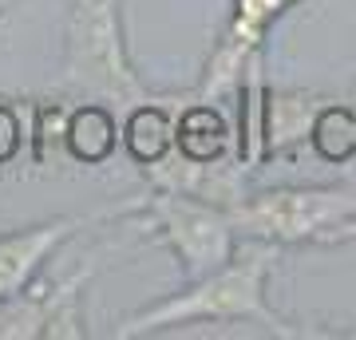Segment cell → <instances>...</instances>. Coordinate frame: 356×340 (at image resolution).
Masks as SVG:
<instances>
[{"label": "cell", "instance_id": "cell-16", "mask_svg": "<svg viewBox=\"0 0 356 340\" xmlns=\"http://www.w3.org/2000/svg\"><path fill=\"white\" fill-rule=\"evenodd\" d=\"M13 4H16V0H0V16L8 13V8H13Z\"/></svg>", "mask_w": 356, "mask_h": 340}, {"label": "cell", "instance_id": "cell-8", "mask_svg": "<svg viewBox=\"0 0 356 340\" xmlns=\"http://www.w3.org/2000/svg\"><path fill=\"white\" fill-rule=\"evenodd\" d=\"M175 151L194 163H222L229 154H238V135L226 123V115L218 103L194 99L178 111V131H175Z\"/></svg>", "mask_w": 356, "mask_h": 340}, {"label": "cell", "instance_id": "cell-10", "mask_svg": "<svg viewBox=\"0 0 356 340\" xmlns=\"http://www.w3.org/2000/svg\"><path fill=\"white\" fill-rule=\"evenodd\" d=\"M175 131H178V111L151 95V99L135 103L123 119V151L131 154L135 166H154L159 159L175 151Z\"/></svg>", "mask_w": 356, "mask_h": 340}, {"label": "cell", "instance_id": "cell-1", "mask_svg": "<svg viewBox=\"0 0 356 340\" xmlns=\"http://www.w3.org/2000/svg\"><path fill=\"white\" fill-rule=\"evenodd\" d=\"M277 261V245L269 241L242 238L226 265H218L210 273L194 281H182V289L166 293L159 301L143 305L139 313L123 316L115 325L119 340H139L154 332H170L182 325H238V321H257L273 337H305L301 328H289L273 309H269L266 285Z\"/></svg>", "mask_w": 356, "mask_h": 340}, {"label": "cell", "instance_id": "cell-6", "mask_svg": "<svg viewBox=\"0 0 356 340\" xmlns=\"http://www.w3.org/2000/svg\"><path fill=\"white\" fill-rule=\"evenodd\" d=\"M103 218H111V210H103V214H67V218H51V222H36V226L0 234V301L24 293L44 273V265L60 253L64 241H72L79 229H88L91 222H103Z\"/></svg>", "mask_w": 356, "mask_h": 340}, {"label": "cell", "instance_id": "cell-7", "mask_svg": "<svg viewBox=\"0 0 356 340\" xmlns=\"http://www.w3.org/2000/svg\"><path fill=\"white\" fill-rule=\"evenodd\" d=\"M60 139L67 154L83 166H103L119 147H123V123L115 119L111 103L83 99L72 111L60 115Z\"/></svg>", "mask_w": 356, "mask_h": 340}, {"label": "cell", "instance_id": "cell-12", "mask_svg": "<svg viewBox=\"0 0 356 340\" xmlns=\"http://www.w3.org/2000/svg\"><path fill=\"white\" fill-rule=\"evenodd\" d=\"M95 269H99V265H88V269H76V273H67V277L51 281V309H48V328H44V337H51V340L91 337L88 316H83V289H88V281H91Z\"/></svg>", "mask_w": 356, "mask_h": 340}, {"label": "cell", "instance_id": "cell-9", "mask_svg": "<svg viewBox=\"0 0 356 340\" xmlns=\"http://www.w3.org/2000/svg\"><path fill=\"white\" fill-rule=\"evenodd\" d=\"M325 95L317 91H273L266 95V159L273 154H289L293 147L309 143V131L317 123Z\"/></svg>", "mask_w": 356, "mask_h": 340}, {"label": "cell", "instance_id": "cell-14", "mask_svg": "<svg viewBox=\"0 0 356 340\" xmlns=\"http://www.w3.org/2000/svg\"><path fill=\"white\" fill-rule=\"evenodd\" d=\"M20 143H24V127H20V115L13 107L0 103V163H13L20 154Z\"/></svg>", "mask_w": 356, "mask_h": 340}, {"label": "cell", "instance_id": "cell-17", "mask_svg": "<svg viewBox=\"0 0 356 340\" xmlns=\"http://www.w3.org/2000/svg\"><path fill=\"white\" fill-rule=\"evenodd\" d=\"M293 4H297V0H285V8H293Z\"/></svg>", "mask_w": 356, "mask_h": 340}, {"label": "cell", "instance_id": "cell-3", "mask_svg": "<svg viewBox=\"0 0 356 340\" xmlns=\"http://www.w3.org/2000/svg\"><path fill=\"white\" fill-rule=\"evenodd\" d=\"M127 214H135L143 229H151L154 238L175 253L182 281H194L210 269H218V265H226L238 250V234H234L226 206L182 194V190L154 186L151 194L111 206V218H127Z\"/></svg>", "mask_w": 356, "mask_h": 340}, {"label": "cell", "instance_id": "cell-13", "mask_svg": "<svg viewBox=\"0 0 356 340\" xmlns=\"http://www.w3.org/2000/svg\"><path fill=\"white\" fill-rule=\"evenodd\" d=\"M309 143H313L317 159H325V163L332 166L353 163L356 159V103H337V99L325 103L313 131H309Z\"/></svg>", "mask_w": 356, "mask_h": 340}, {"label": "cell", "instance_id": "cell-15", "mask_svg": "<svg viewBox=\"0 0 356 340\" xmlns=\"http://www.w3.org/2000/svg\"><path fill=\"white\" fill-rule=\"evenodd\" d=\"M348 241H356V218H348V222H341L337 229H329L321 245H348Z\"/></svg>", "mask_w": 356, "mask_h": 340}, {"label": "cell", "instance_id": "cell-5", "mask_svg": "<svg viewBox=\"0 0 356 340\" xmlns=\"http://www.w3.org/2000/svg\"><path fill=\"white\" fill-rule=\"evenodd\" d=\"M281 13H285V0H234V13H229L226 28H222L214 51H210V60H206L202 79H198V88L191 91L194 99L218 103V99L238 95L245 67H250V60L261 51L269 24H273Z\"/></svg>", "mask_w": 356, "mask_h": 340}, {"label": "cell", "instance_id": "cell-18", "mask_svg": "<svg viewBox=\"0 0 356 340\" xmlns=\"http://www.w3.org/2000/svg\"><path fill=\"white\" fill-rule=\"evenodd\" d=\"M353 103H356V91H353Z\"/></svg>", "mask_w": 356, "mask_h": 340}, {"label": "cell", "instance_id": "cell-2", "mask_svg": "<svg viewBox=\"0 0 356 340\" xmlns=\"http://www.w3.org/2000/svg\"><path fill=\"white\" fill-rule=\"evenodd\" d=\"M64 83L83 99L135 107L151 99L131 63L119 0H72L64 44Z\"/></svg>", "mask_w": 356, "mask_h": 340}, {"label": "cell", "instance_id": "cell-4", "mask_svg": "<svg viewBox=\"0 0 356 340\" xmlns=\"http://www.w3.org/2000/svg\"><path fill=\"white\" fill-rule=\"evenodd\" d=\"M238 238L269 245H321L329 229L356 218V186H273L226 206Z\"/></svg>", "mask_w": 356, "mask_h": 340}, {"label": "cell", "instance_id": "cell-11", "mask_svg": "<svg viewBox=\"0 0 356 340\" xmlns=\"http://www.w3.org/2000/svg\"><path fill=\"white\" fill-rule=\"evenodd\" d=\"M266 95H269V83L261 76V51H257L250 67L242 76V88H238V163L245 170H257L266 163Z\"/></svg>", "mask_w": 356, "mask_h": 340}]
</instances>
